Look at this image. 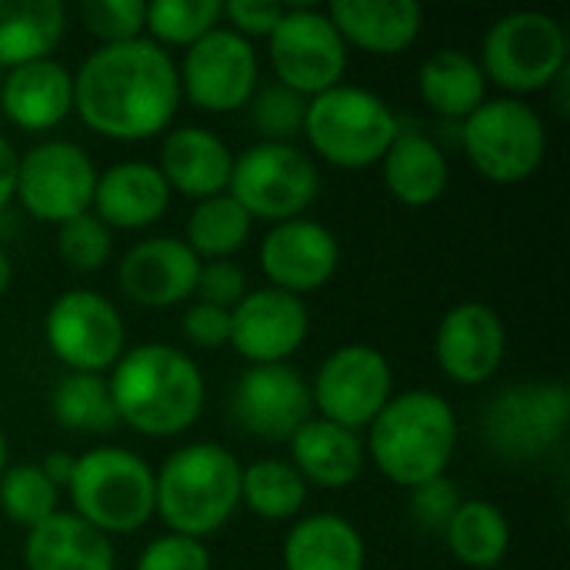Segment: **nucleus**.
<instances>
[{"instance_id": "f257e3e1", "label": "nucleus", "mask_w": 570, "mask_h": 570, "mask_svg": "<svg viewBox=\"0 0 570 570\" xmlns=\"http://www.w3.org/2000/svg\"><path fill=\"white\" fill-rule=\"evenodd\" d=\"M180 107L177 63L147 37L97 47L73 73V110L110 140H147L170 127Z\"/></svg>"}, {"instance_id": "f03ea898", "label": "nucleus", "mask_w": 570, "mask_h": 570, "mask_svg": "<svg viewBox=\"0 0 570 570\" xmlns=\"http://www.w3.org/2000/svg\"><path fill=\"white\" fill-rule=\"evenodd\" d=\"M107 377L117 421L144 438H177L197 424L207 401L200 367L170 344L124 351Z\"/></svg>"}, {"instance_id": "7ed1b4c3", "label": "nucleus", "mask_w": 570, "mask_h": 570, "mask_svg": "<svg viewBox=\"0 0 570 570\" xmlns=\"http://www.w3.org/2000/svg\"><path fill=\"white\" fill-rule=\"evenodd\" d=\"M458 448V414L434 391H404L371 421L367 451L377 471L397 488L444 478Z\"/></svg>"}, {"instance_id": "20e7f679", "label": "nucleus", "mask_w": 570, "mask_h": 570, "mask_svg": "<svg viewBox=\"0 0 570 570\" xmlns=\"http://www.w3.org/2000/svg\"><path fill=\"white\" fill-rule=\"evenodd\" d=\"M240 471L227 448L214 441L187 444L154 474V514L170 534L204 541L240 508Z\"/></svg>"}, {"instance_id": "39448f33", "label": "nucleus", "mask_w": 570, "mask_h": 570, "mask_svg": "<svg viewBox=\"0 0 570 570\" xmlns=\"http://www.w3.org/2000/svg\"><path fill=\"white\" fill-rule=\"evenodd\" d=\"M397 134L401 120L394 107L374 90L337 83L307 100L304 137L331 167L367 170L381 164Z\"/></svg>"}, {"instance_id": "423d86ee", "label": "nucleus", "mask_w": 570, "mask_h": 570, "mask_svg": "<svg viewBox=\"0 0 570 570\" xmlns=\"http://www.w3.org/2000/svg\"><path fill=\"white\" fill-rule=\"evenodd\" d=\"M73 514L100 534H134L154 518V471L127 448H94L70 474Z\"/></svg>"}, {"instance_id": "0eeeda50", "label": "nucleus", "mask_w": 570, "mask_h": 570, "mask_svg": "<svg viewBox=\"0 0 570 570\" xmlns=\"http://www.w3.org/2000/svg\"><path fill=\"white\" fill-rule=\"evenodd\" d=\"M478 63L488 83L514 97L538 94L568 73V33L544 10H514L491 23Z\"/></svg>"}, {"instance_id": "6e6552de", "label": "nucleus", "mask_w": 570, "mask_h": 570, "mask_svg": "<svg viewBox=\"0 0 570 570\" xmlns=\"http://www.w3.org/2000/svg\"><path fill=\"white\" fill-rule=\"evenodd\" d=\"M464 154L471 167L491 184H521L544 164L548 127L544 117L521 97L484 100L464 120Z\"/></svg>"}, {"instance_id": "1a4fd4ad", "label": "nucleus", "mask_w": 570, "mask_h": 570, "mask_svg": "<svg viewBox=\"0 0 570 570\" xmlns=\"http://www.w3.org/2000/svg\"><path fill=\"white\" fill-rule=\"evenodd\" d=\"M321 190V174L311 154L294 144H250L234 157L227 194L250 214V220L284 224L301 217Z\"/></svg>"}, {"instance_id": "9d476101", "label": "nucleus", "mask_w": 570, "mask_h": 570, "mask_svg": "<svg viewBox=\"0 0 570 570\" xmlns=\"http://www.w3.org/2000/svg\"><path fill=\"white\" fill-rule=\"evenodd\" d=\"M568 387L554 381H531L504 387L484 407L481 434L498 458L511 464H528L558 448L568 431Z\"/></svg>"}, {"instance_id": "9b49d317", "label": "nucleus", "mask_w": 570, "mask_h": 570, "mask_svg": "<svg viewBox=\"0 0 570 570\" xmlns=\"http://www.w3.org/2000/svg\"><path fill=\"white\" fill-rule=\"evenodd\" d=\"M267 53L277 83L307 100L337 87L347 70V43L327 10L317 7H284V17L267 37Z\"/></svg>"}, {"instance_id": "f8f14e48", "label": "nucleus", "mask_w": 570, "mask_h": 570, "mask_svg": "<svg viewBox=\"0 0 570 570\" xmlns=\"http://www.w3.org/2000/svg\"><path fill=\"white\" fill-rule=\"evenodd\" d=\"M50 354L70 374H104L124 357L127 331L120 311L97 291L77 287L60 294L43 321Z\"/></svg>"}, {"instance_id": "ddd939ff", "label": "nucleus", "mask_w": 570, "mask_h": 570, "mask_svg": "<svg viewBox=\"0 0 570 570\" xmlns=\"http://www.w3.org/2000/svg\"><path fill=\"white\" fill-rule=\"evenodd\" d=\"M97 167L83 147L70 140H43L20 157L17 200L43 224H67L94 207Z\"/></svg>"}, {"instance_id": "4468645a", "label": "nucleus", "mask_w": 570, "mask_h": 570, "mask_svg": "<svg viewBox=\"0 0 570 570\" xmlns=\"http://www.w3.org/2000/svg\"><path fill=\"white\" fill-rule=\"evenodd\" d=\"M394 397V371L391 361L371 344H344L337 347L314 374L311 404L314 411L341 424L347 431L371 428V421Z\"/></svg>"}, {"instance_id": "2eb2a0df", "label": "nucleus", "mask_w": 570, "mask_h": 570, "mask_svg": "<svg viewBox=\"0 0 570 570\" xmlns=\"http://www.w3.org/2000/svg\"><path fill=\"white\" fill-rule=\"evenodd\" d=\"M177 77L180 97H187L194 107L207 114H230L250 104L261 80V63L250 40L230 27H214L194 47H187Z\"/></svg>"}, {"instance_id": "dca6fc26", "label": "nucleus", "mask_w": 570, "mask_h": 570, "mask_svg": "<svg viewBox=\"0 0 570 570\" xmlns=\"http://www.w3.org/2000/svg\"><path fill=\"white\" fill-rule=\"evenodd\" d=\"M230 414L261 441H291L314 414L311 387L291 364L247 367L234 384Z\"/></svg>"}, {"instance_id": "f3484780", "label": "nucleus", "mask_w": 570, "mask_h": 570, "mask_svg": "<svg viewBox=\"0 0 570 570\" xmlns=\"http://www.w3.org/2000/svg\"><path fill=\"white\" fill-rule=\"evenodd\" d=\"M311 334L307 304L294 294L261 287L230 311V344L250 367L287 364Z\"/></svg>"}, {"instance_id": "a211bd4d", "label": "nucleus", "mask_w": 570, "mask_h": 570, "mask_svg": "<svg viewBox=\"0 0 570 570\" xmlns=\"http://www.w3.org/2000/svg\"><path fill=\"white\" fill-rule=\"evenodd\" d=\"M337 264H341L337 237L311 217L274 224L261 240L264 277L271 281L274 291L294 297L321 291L337 274Z\"/></svg>"}, {"instance_id": "6ab92c4d", "label": "nucleus", "mask_w": 570, "mask_h": 570, "mask_svg": "<svg viewBox=\"0 0 570 570\" xmlns=\"http://www.w3.org/2000/svg\"><path fill=\"white\" fill-rule=\"evenodd\" d=\"M508 351V331L494 307L468 301L451 307L434 334L438 367L464 387L488 384Z\"/></svg>"}, {"instance_id": "aec40b11", "label": "nucleus", "mask_w": 570, "mask_h": 570, "mask_svg": "<svg viewBox=\"0 0 570 570\" xmlns=\"http://www.w3.org/2000/svg\"><path fill=\"white\" fill-rule=\"evenodd\" d=\"M200 261L177 237H150L134 244L120 267L117 284L127 301L140 307H174L197 291Z\"/></svg>"}, {"instance_id": "412c9836", "label": "nucleus", "mask_w": 570, "mask_h": 570, "mask_svg": "<svg viewBox=\"0 0 570 570\" xmlns=\"http://www.w3.org/2000/svg\"><path fill=\"white\" fill-rule=\"evenodd\" d=\"M234 154L230 147L204 127H177L160 144V177L170 190L207 200L227 194Z\"/></svg>"}, {"instance_id": "4be33fe9", "label": "nucleus", "mask_w": 570, "mask_h": 570, "mask_svg": "<svg viewBox=\"0 0 570 570\" xmlns=\"http://www.w3.org/2000/svg\"><path fill=\"white\" fill-rule=\"evenodd\" d=\"M0 107L20 130H53L73 110V73L53 57L13 67L3 73Z\"/></svg>"}, {"instance_id": "5701e85b", "label": "nucleus", "mask_w": 570, "mask_h": 570, "mask_svg": "<svg viewBox=\"0 0 570 570\" xmlns=\"http://www.w3.org/2000/svg\"><path fill=\"white\" fill-rule=\"evenodd\" d=\"M170 207V187L160 177L157 164L127 160L97 174L94 210L107 227L140 230L157 224Z\"/></svg>"}, {"instance_id": "b1692460", "label": "nucleus", "mask_w": 570, "mask_h": 570, "mask_svg": "<svg viewBox=\"0 0 570 570\" xmlns=\"http://www.w3.org/2000/svg\"><path fill=\"white\" fill-rule=\"evenodd\" d=\"M327 17L344 43L381 57L407 50L424 27V10L414 0H334Z\"/></svg>"}, {"instance_id": "393cba45", "label": "nucleus", "mask_w": 570, "mask_h": 570, "mask_svg": "<svg viewBox=\"0 0 570 570\" xmlns=\"http://www.w3.org/2000/svg\"><path fill=\"white\" fill-rule=\"evenodd\" d=\"M27 570H114L117 554L107 534L80 521L73 511H57L27 531Z\"/></svg>"}, {"instance_id": "a878e982", "label": "nucleus", "mask_w": 570, "mask_h": 570, "mask_svg": "<svg viewBox=\"0 0 570 570\" xmlns=\"http://www.w3.org/2000/svg\"><path fill=\"white\" fill-rule=\"evenodd\" d=\"M287 444H291V464L307 484L344 491L364 471L367 454H364L361 438L324 417H311Z\"/></svg>"}, {"instance_id": "bb28decb", "label": "nucleus", "mask_w": 570, "mask_h": 570, "mask_svg": "<svg viewBox=\"0 0 570 570\" xmlns=\"http://www.w3.org/2000/svg\"><path fill=\"white\" fill-rule=\"evenodd\" d=\"M384 187L404 207H428L444 197L451 167L444 150L417 130H401L381 157Z\"/></svg>"}, {"instance_id": "cd10ccee", "label": "nucleus", "mask_w": 570, "mask_h": 570, "mask_svg": "<svg viewBox=\"0 0 570 570\" xmlns=\"http://www.w3.org/2000/svg\"><path fill=\"white\" fill-rule=\"evenodd\" d=\"M364 564L361 531L337 514H311L284 541V570H364Z\"/></svg>"}, {"instance_id": "c85d7f7f", "label": "nucleus", "mask_w": 570, "mask_h": 570, "mask_svg": "<svg viewBox=\"0 0 570 570\" xmlns=\"http://www.w3.org/2000/svg\"><path fill=\"white\" fill-rule=\"evenodd\" d=\"M67 33V10L57 0H0V67L13 70L47 60Z\"/></svg>"}, {"instance_id": "c756f323", "label": "nucleus", "mask_w": 570, "mask_h": 570, "mask_svg": "<svg viewBox=\"0 0 570 570\" xmlns=\"http://www.w3.org/2000/svg\"><path fill=\"white\" fill-rule=\"evenodd\" d=\"M421 100L448 120H468L488 100V77L474 57L444 47L431 53L417 70Z\"/></svg>"}, {"instance_id": "7c9ffc66", "label": "nucleus", "mask_w": 570, "mask_h": 570, "mask_svg": "<svg viewBox=\"0 0 570 570\" xmlns=\"http://www.w3.org/2000/svg\"><path fill=\"white\" fill-rule=\"evenodd\" d=\"M444 541L451 554L474 570H494L511 548V524L504 511L484 498L461 501L458 514L444 528Z\"/></svg>"}, {"instance_id": "2f4dec72", "label": "nucleus", "mask_w": 570, "mask_h": 570, "mask_svg": "<svg viewBox=\"0 0 570 570\" xmlns=\"http://www.w3.org/2000/svg\"><path fill=\"white\" fill-rule=\"evenodd\" d=\"M250 214L230 197V194H217L207 200H197V207L187 217L184 227V244L194 250V257L204 264L210 261H227L230 254H237L247 237H250Z\"/></svg>"}, {"instance_id": "473e14b6", "label": "nucleus", "mask_w": 570, "mask_h": 570, "mask_svg": "<svg viewBox=\"0 0 570 570\" xmlns=\"http://www.w3.org/2000/svg\"><path fill=\"white\" fill-rule=\"evenodd\" d=\"M240 504L264 521H291L307 504V481L291 461H254L240 471Z\"/></svg>"}, {"instance_id": "72a5a7b5", "label": "nucleus", "mask_w": 570, "mask_h": 570, "mask_svg": "<svg viewBox=\"0 0 570 570\" xmlns=\"http://www.w3.org/2000/svg\"><path fill=\"white\" fill-rule=\"evenodd\" d=\"M50 411L63 428L77 434H107L120 424L114 397H110V384L104 374L60 377L50 397Z\"/></svg>"}, {"instance_id": "f704fd0d", "label": "nucleus", "mask_w": 570, "mask_h": 570, "mask_svg": "<svg viewBox=\"0 0 570 570\" xmlns=\"http://www.w3.org/2000/svg\"><path fill=\"white\" fill-rule=\"evenodd\" d=\"M220 17L224 3L217 0H157L147 3L144 27L157 47H194L220 23Z\"/></svg>"}, {"instance_id": "c9c22d12", "label": "nucleus", "mask_w": 570, "mask_h": 570, "mask_svg": "<svg viewBox=\"0 0 570 570\" xmlns=\"http://www.w3.org/2000/svg\"><path fill=\"white\" fill-rule=\"evenodd\" d=\"M60 491L43 478L37 464H17L0 474V511L20 528H37L57 514Z\"/></svg>"}, {"instance_id": "e433bc0d", "label": "nucleus", "mask_w": 570, "mask_h": 570, "mask_svg": "<svg viewBox=\"0 0 570 570\" xmlns=\"http://www.w3.org/2000/svg\"><path fill=\"white\" fill-rule=\"evenodd\" d=\"M304 117L307 97L284 83H267L250 97V124L267 144H294V137L304 134Z\"/></svg>"}, {"instance_id": "4c0bfd02", "label": "nucleus", "mask_w": 570, "mask_h": 570, "mask_svg": "<svg viewBox=\"0 0 570 570\" xmlns=\"http://www.w3.org/2000/svg\"><path fill=\"white\" fill-rule=\"evenodd\" d=\"M57 254L60 261L77 271V274H94L100 271L110 254H114V237L110 227L97 214H80L67 224L57 227Z\"/></svg>"}, {"instance_id": "58836bf2", "label": "nucleus", "mask_w": 570, "mask_h": 570, "mask_svg": "<svg viewBox=\"0 0 570 570\" xmlns=\"http://www.w3.org/2000/svg\"><path fill=\"white\" fill-rule=\"evenodd\" d=\"M80 17H83L87 33H94L100 40V47H114V43H130L140 37L147 3H140V0H87L80 7Z\"/></svg>"}, {"instance_id": "ea45409f", "label": "nucleus", "mask_w": 570, "mask_h": 570, "mask_svg": "<svg viewBox=\"0 0 570 570\" xmlns=\"http://www.w3.org/2000/svg\"><path fill=\"white\" fill-rule=\"evenodd\" d=\"M134 570H210V551L204 541L164 534L140 551Z\"/></svg>"}, {"instance_id": "a19ab883", "label": "nucleus", "mask_w": 570, "mask_h": 570, "mask_svg": "<svg viewBox=\"0 0 570 570\" xmlns=\"http://www.w3.org/2000/svg\"><path fill=\"white\" fill-rule=\"evenodd\" d=\"M461 501L464 498H461V491H458V484L451 478H434V481H424V484L411 488V514L428 531L444 534V528L458 514Z\"/></svg>"}, {"instance_id": "79ce46f5", "label": "nucleus", "mask_w": 570, "mask_h": 570, "mask_svg": "<svg viewBox=\"0 0 570 570\" xmlns=\"http://www.w3.org/2000/svg\"><path fill=\"white\" fill-rule=\"evenodd\" d=\"M197 294H200L204 304L234 311V307L247 297V274H244L234 261H210V264H200Z\"/></svg>"}, {"instance_id": "37998d69", "label": "nucleus", "mask_w": 570, "mask_h": 570, "mask_svg": "<svg viewBox=\"0 0 570 570\" xmlns=\"http://www.w3.org/2000/svg\"><path fill=\"white\" fill-rule=\"evenodd\" d=\"M180 327H184V337L194 347L214 351V347L230 344V311H224V307H214V304L197 301L194 307H187Z\"/></svg>"}, {"instance_id": "c03bdc74", "label": "nucleus", "mask_w": 570, "mask_h": 570, "mask_svg": "<svg viewBox=\"0 0 570 570\" xmlns=\"http://www.w3.org/2000/svg\"><path fill=\"white\" fill-rule=\"evenodd\" d=\"M224 17L230 20V30L240 33L244 40L271 37V30L284 17V3H274V0H230V3H224Z\"/></svg>"}, {"instance_id": "a18cd8bd", "label": "nucleus", "mask_w": 570, "mask_h": 570, "mask_svg": "<svg viewBox=\"0 0 570 570\" xmlns=\"http://www.w3.org/2000/svg\"><path fill=\"white\" fill-rule=\"evenodd\" d=\"M17 167H20V154L13 150V144L0 134V210L13 200L17 194Z\"/></svg>"}, {"instance_id": "49530a36", "label": "nucleus", "mask_w": 570, "mask_h": 570, "mask_svg": "<svg viewBox=\"0 0 570 570\" xmlns=\"http://www.w3.org/2000/svg\"><path fill=\"white\" fill-rule=\"evenodd\" d=\"M73 464H77V458H70V454H63V451H50L37 468H40V471H43V478L60 491V488H67V484H70Z\"/></svg>"}, {"instance_id": "de8ad7c7", "label": "nucleus", "mask_w": 570, "mask_h": 570, "mask_svg": "<svg viewBox=\"0 0 570 570\" xmlns=\"http://www.w3.org/2000/svg\"><path fill=\"white\" fill-rule=\"evenodd\" d=\"M10 281H13V264H10V257H7V250L0 247V297L10 291Z\"/></svg>"}, {"instance_id": "09e8293b", "label": "nucleus", "mask_w": 570, "mask_h": 570, "mask_svg": "<svg viewBox=\"0 0 570 570\" xmlns=\"http://www.w3.org/2000/svg\"><path fill=\"white\" fill-rule=\"evenodd\" d=\"M7 471V438H3V431H0V474Z\"/></svg>"}, {"instance_id": "8fccbe9b", "label": "nucleus", "mask_w": 570, "mask_h": 570, "mask_svg": "<svg viewBox=\"0 0 570 570\" xmlns=\"http://www.w3.org/2000/svg\"><path fill=\"white\" fill-rule=\"evenodd\" d=\"M3 73H7V70H3V67H0V83H3Z\"/></svg>"}]
</instances>
